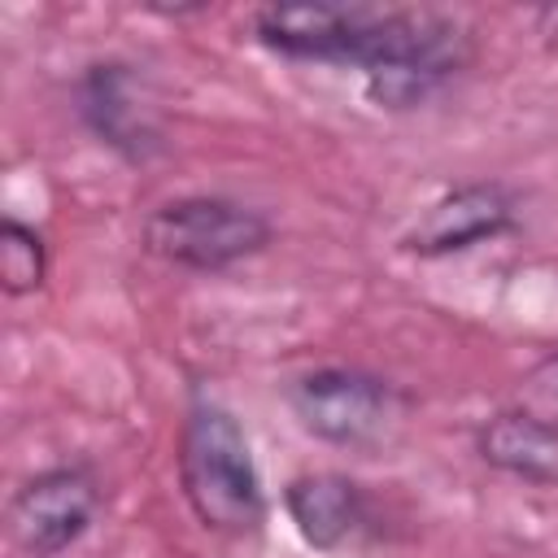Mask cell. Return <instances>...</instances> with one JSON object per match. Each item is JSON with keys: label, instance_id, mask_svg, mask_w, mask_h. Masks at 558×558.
<instances>
[{"label": "cell", "instance_id": "7", "mask_svg": "<svg viewBox=\"0 0 558 558\" xmlns=\"http://www.w3.org/2000/svg\"><path fill=\"white\" fill-rule=\"evenodd\" d=\"M83 118L96 126V135L126 157H144L153 144V126L144 122V109L135 105L126 65H96L83 83Z\"/></svg>", "mask_w": 558, "mask_h": 558}, {"label": "cell", "instance_id": "11", "mask_svg": "<svg viewBox=\"0 0 558 558\" xmlns=\"http://www.w3.org/2000/svg\"><path fill=\"white\" fill-rule=\"evenodd\" d=\"M536 35H541V44H545L549 52H558V4H545V9L536 13Z\"/></svg>", "mask_w": 558, "mask_h": 558}, {"label": "cell", "instance_id": "10", "mask_svg": "<svg viewBox=\"0 0 558 558\" xmlns=\"http://www.w3.org/2000/svg\"><path fill=\"white\" fill-rule=\"evenodd\" d=\"M514 410L549 432H558V353L541 357L514 388Z\"/></svg>", "mask_w": 558, "mask_h": 558}, {"label": "cell", "instance_id": "4", "mask_svg": "<svg viewBox=\"0 0 558 558\" xmlns=\"http://www.w3.org/2000/svg\"><path fill=\"white\" fill-rule=\"evenodd\" d=\"M96 501H100V493L87 471H78V466L44 471L17 488V497L9 506V532L35 558L61 554L70 541H78L87 532Z\"/></svg>", "mask_w": 558, "mask_h": 558}, {"label": "cell", "instance_id": "1", "mask_svg": "<svg viewBox=\"0 0 558 558\" xmlns=\"http://www.w3.org/2000/svg\"><path fill=\"white\" fill-rule=\"evenodd\" d=\"M179 484L192 514L214 532L244 536L266 514L248 440L240 423L214 401H196L187 410L179 436Z\"/></svg>", "mask_w": 558, "mask_h": 558}, {"label": "cell", "instance_id": "5", "mask_svg": "<svg viewBox=\"0 0 558 558\" xmlns=\"http://www.w3.org/2000/svg\"><path fill=\"white\" fill-rule=\"evenodd\" d=\"M510 196L497 183H471L458 187L449 196H440L405 235L401 244L418 257H445V253H462L480 240H493L497 231L510 227Z\"/></svg>", "mask_w": 558, "mask_h": 558}, {"label": "cell", "instance_id": "2", "mask_svg": "<svg viewBox=\"0 0 558 558\" xmlns=\"http://www.w3.org/2000/svg\"><path fill=\"white\" fill-rule=\"evenodd\" d=\"M270 240V222L227 196H183L148 214L144 248L183 270H227Z\"/></svg>", "mask_w": 558, "mask_h": 558}, {"label": "cell", "instance_id": "3", "mask_svg": "<svg viewBox=\"0 0 558 558\" xmlns=\"http://www.w3.org/2000/svg\"><path fill=\"white\" fill-rule=\"evenodd\" d=\"M305 432L331 445H375L392 423V388L362 371H314L288 392Z\"/></svg>", "mask_w": 558, "mask_h": 558}, {"label": "cell", "instance_id": "8", "mask_svg": "<svg viewBox=\"0 0 558 558\" xmlns=\"http://www.w3.org/2000/svg\"><path fill=\"white\" fill-rule=\"evenodd\" d=\"M480 453L484 462L536 480V484H558V432L523 418L519 410H506L484 423L480 432Z\"/></svg>", "mask_w": 558, "mask_h": 558}, {"label": "cell", "instance_id": "9", "mask_svg": "<svg viewBox=\"0 0 558 558\" xmlns=\"http://www.w3.org/2000/svg\"><path fill=\"white\" fill-rule=\"evenodd\" d=\"M48 257H44V240L35 227L4 218L0 222V288L9 296H26L44 283Z\"/></svg>", "mask_w": 558, "mask_h": 558}, {"label": "cell", "instance_id": "6", "mask_svg": "<svg viewBox=\"0 0 558 558\" xmlns=\"http://www.w3.org/2000/svg\"><path fill=\"white\" fill-rule=\"evenodd\" d=\"M283 506L296 523V532L314 545V549H336L344 545L362 519H366V506H362V493L353 480L344 475H331V471H314V475H296L288 488H283Z\"/></svg>", "mask_w": 558, "mask_h": 558}]
</instances>
